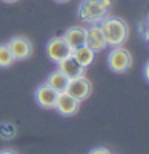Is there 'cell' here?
Segmentation results:
<instances>
[{"label": "cell", "instance_id": "cell-9", "mask_svg": "<svg viewBox=\"0 0 149 154\" xmlns=\"http://www.w3.org/2000/svg\"><path fill=\"white\" fill-rule=\"evenodd\" d=\"M58 69H59L62 74H64L67 79H77V77H80V75H84L85 74V69L87 67H84L80 64L79 61L75 60L72 55H69L67 58H64L62 61L58 63Z\"/></svg>", "mask_w": 149, "mask_h": 154}, {"label": "cell", "instance_id": "cell-3", "mask_svg": "<svg viewBox=\"0 0 149 154\" xmlns=\"http://www.w3.org/2000/svg\"><path fill=\"white\" fill-rule=\"evenodd\" d=\"M108 64L114 72H125L132 66V53L122 47H114L108 55Z\"/></svg>", "mask_w": 149, "mask_h": 154}, {"label": "cell", "instance_id": "cell-4", "mask_svg": "<svg viewBox=\"0 0 149 154\" xmlns=\"http://www.w3.org/2000/svg\"><path fill=\"white\" fill-rule=\"evenodd\" d=\"M47 55L51 61H55L56 64L59 61H62L64 58L72 55V50L67 45V42L62 37H53L51 40H48L47 43Z\"/></svg>", "mask_w": 149, "mask_h": 154}, {"label": "cell", "instance_id": "cell-5", "mask_svg": "<svg viewBox=\"0 0 149 154\" xmlns=\"http://www.w3.org/2000/svg\"><path fill=\"white\" fill-rule=\"evenodd\" d=\"M66 93H69L72 98H75L77 101H84V100L88 98L90 93H91V84L84 75L77 77V79H71L69 84H67Z\"/></svg>", "mask_w": 149, "mask_h": 154}, {"label": "cell", "instance_id": "cell-8", "mask_svg": "<svg viewBox=\"0 0 149 154\" xmlns=\"http://www.w3.org/2000/svg\"><path fill=\"white\" fill-rule=\"evenodd\" d=\"M87 34H85V45L90 47L93 51H101L104 50L106 47H108V43H106V38L103 35V32H101V27L96 26V24H91V27L85 29Z\"/></svg>", "mask_w": 149, "mask_h": 154}, {"label": "cell", "instance_id": "cell-11", "mask_svg": "<svg viewBox=\"0 0 149 154\" xmlns=\"http://www.w3.org/2000/svg\"><path fill=\"white\" fill-rule=\"evenodd\" d=\"M85 27H71L67 29V31L64 32V35H62V38L67 42V45H69L71 50H75V48H79L82 45H85Z\"/></svg>", "mask_w": 149, "mask_h": 154}, {"label": "cell", "instance_id": "cell-10", "mask_svg": "<svg viewBox=\"0 0 149 154\" xmlns=\"http://www.w3.org/2000/svg\"><path fill=\"white\" fill-rule=\"evenodd\" d=\"M79 106H80V101H77L75 98H72L69 93L62 91V93L58 95L55 109L62 116H74L77 111H79Z\"/></svg>", "mask_w": 149, "mask_h": 154}, {"label": "cell", "instance_id": "cell-16", "mask_svg": "<svg viewBox=\"0 0 149 154\" xmlns=\"http://www.w3.org/2000/svg\"><path fill=\"white\" fill-rule=\"evenodd\" d=\"M144 77H146L147 82H149V61L146 63V66H144Z\"/></svg>", "mask_w": 149, "mask_h": 154}, {"label": "cell", "instance_id": "cell-7", "mask_svg": "<svg viewBox=\"0 0 149 154\" xmlns=\"http://www.w3.org/2000/svg\"><path fill=\"white\" fill-rule=\"evenodd\" d=\"M58 95H59V93H58L56 90H53L48 84L38 85L37 90H35V100H37V103L40 104L42 108H47V109H55Z\"/></svg>", "mask_w": 149, "mask_h": 154}, {"label": "cell", "instance_id": "cell-19", "mask_svg": "<svg viewBox=\"0 0 149 154\" xmlns=\"http://www.w3.org/2000/svg\"><path fill=\"white\" fill-rule=\"evenodd\" d=\"M3 2H7V3H13V2H16V0H3Z\"/></svg>", "mask_w": 149, "mask_h": 154}, {"label": "cell", "instance_id": "cell-17", "mask_svg": "<svg viewBox=\"0 0 149 154\" xmlns=\"http://www.w3.org/2000/svg\"><path fill=\"white\" fill-rule=\"evenodd\" d=\"M0 154H16V152L11 151V149H3V151H0Z\"/></svg>", "mask_w": 149, "mask_h": 154}, {"label": "cell", "instance_id": "cell-2", "mask_svg": "<svg viewBox=\"0 0 149 154\" xmlns=\"http://www.w3.org/2000/svg\"><path fill=\"white\" fill-rule=\"evenodd\" d=\"M108 10L109 8L103 3V0H82L79 5L80 18L90 24L99 23L103 18H106Z\"/></svg>", "mask_w": 149, "mask_h": 154}, {"label": "cell", "instance_id": "cell-21", "mask_svg": "<svg viewBox=\"0 0 149 154\" xmlns=\"http://www.w3.org/2000/svg\"><path fill=\"white\" fill-rule=\"evenodd\" d=\"M147 23H149V14H147Z\"/></svg>", "mask_w": 149, "mask_h": 154}, {"label": "cell", "instance_id": "cell-14", "mask_svg": "<svg viewBox=\"0 0 149 154\" xmlns=\"http://www.w3.org/2000/svg\"><path fill=\"white\" fill-rule=\"evenodd\" d=\"M14 63V56L8 43H0V67H10Z\"/></svg>", "mask_w": 149, "mask_h": 154}, {"label": "cell", "instance_id": "cell-12", "mask_svg": "<svg viewBox=\"0 0 149 154\" xmlns=\"http://www.w3.org/2000/svg\"><path fill=\"white\" fill-rule=\"evenodd\" d=\"M47 84L51 87L53 90H56L58 93H62V91H66L67 88V84H69V79L62 74V72L58 69V71H53L50 75H48L47 79Z\"/></svg>", "mask_w": 149, "mask_h": 154}, {"label": "cell", "instance_id": "cell-18", "mask_svg": "<svg viewBox=\"0 0 149 154\" xmlns=\"http://www.w3.org/2000/svg\"><path fill=\"white\" fill-rule=\"evenodd\" d=\"M144 37H146V42L149 43V29H146V32H144Z\"/></svg>", "mask_w": 149, "mask_h": 154}, {"label": "cell", "instance_id": "cell-6", "mask_svg": "<svg viewBox=\"0 0 149 154\" xmlns=\"http://www.w3.org/2000/svg\"><path fill=\"white\" fill-rule=\"evenodd\" d=\"M8 47H10V50H11L13 56H14V61L27 60V58L32 55V43L29 38L23 37V35L13 37L11 40L8 42Z\"/></svg>", "mask_w": 149, "mask_h": 154}, {"label": "cell", "instance_id": "cell-15", "mask_svg": "<svg viewBox=\"0 0 149 154\" xmlns=\"http://www.w3.org/2000/svg\"><path fill=\"white\" fill-rule=\"evenodd\" d=\"M88 154H112V152H111L108 148H95V149H91Z\"/></svg>", "mask_w": 149, "mask_h": 154}, {"label": "cell", "instance_id": "cell-20", "mask_svg": "<svg viewBox=\"0 0 149 154\" xmlns=\"http://www.w3.org/2000/svg\"><path fill=\"white\" fill-rule=\"evenodd\" d=\"M56 2H67V0H56Z\"/></svg>", "mask_w": 149, "mask_h": 154}, {"label": "cell", "instance_id": "cell-13", "mask_svg": "<svg viewBox=\"0 0 149 154\" xmlns=\"http://www.w3.org/2000/svg\"><path fill=\"white\" fill-rule=\"evenodd\" d=\"M95 55H96V51H93L90 47H87V45H82L79 48H75V50H72V56H74L84 67L90 66L91 63H93Z\"/></svg>", "mask_w": 149, "mask_h": 154}, {"label": "cell", "instance_id": "cell-1", "mask_svg": "<svg viewBox=\"0 0 149 154\" xmlns=\"http://www.w3.org/2000/svg\"><path fill=\"white\" fill-rule=\"evenodd\" d=\"M99 27L106 38V43L111 47H120L128 38V24L122 18L106 16L99 21Z\"/></svg>", "mask_w": 149, "mask_h": 154}]
</instances>
